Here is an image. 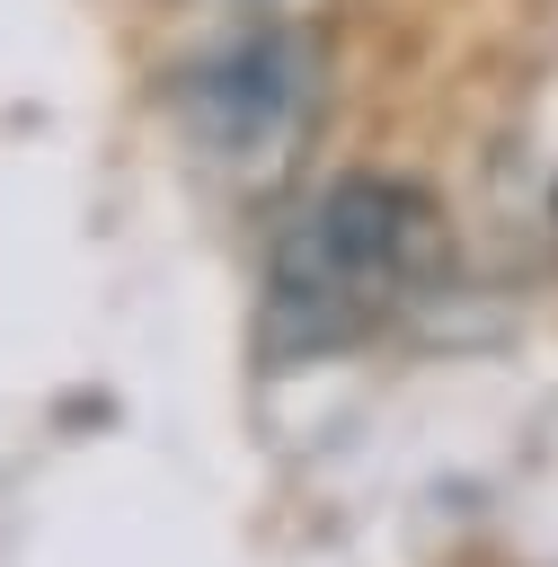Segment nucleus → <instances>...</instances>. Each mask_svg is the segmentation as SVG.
<instances>
[{"label": "nucleus", "instance_id": "nucleus-1", "mask_svg": "<svg viewBox=\"0 0 558 567\" xmlns=\"http://www.w3.org/2000/svg\"><path fill=\"white\" fill-rule=\"evenodd\" d=\"M452 275V221L407 177H337L319 186L266 248L257 292V363L301 372L319 354L363 346L407 301H425Z\"/></svg>", "mask_w": 558, "mask_h": 567}, {"label": "nucleus", "instance_id": "nucleus-2", "mask_svg": "<svg viewBox=\"0 0 558 567\" xmlns=\"http://www.w3.org/2000/svg\"><path fill=\"white\" fill-rule=\"evenodd\" d=\"M301 89H310V53L292 35H275V27L239 35V44H221L213 62L186 71V133L221 159H257L292 133Z\"/></svg>", "mask_w": 558, "mask_h": 567}, {"label": "nucleus", "instance_id": "nucleus-3", "mask_svg": "<svg viewBox=\"0 0 558 567\" xmlns=\"http://www.w3.org/2000/svg\"><path fill=\"white\" fill-rule=\"evenodd\" d=\"M549 213H558V195H549Z\"/></svg>", "mask_w": 558, "mask_h": 567}]
</instances>
